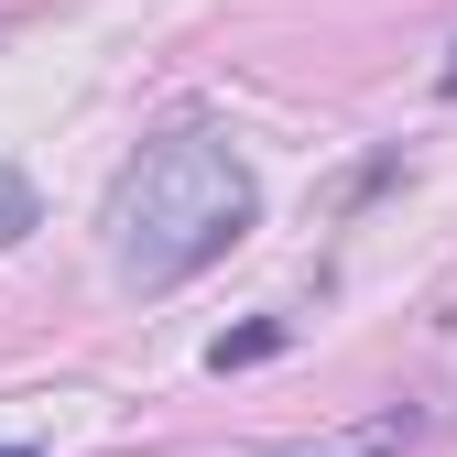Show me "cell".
Instances as JSON below:
<instances>
[{
	"label": "cell",
	"mask_w": 457,
	"mask_h": 457,
	"mask_svg": "<svg viewBox=\"0 0 457 457\" xmlns=\"http://www.w3.org/2000/svg\"><path fill=\"white\" fill-rule=\"evenodd\" d=\"M283 337H295L283 316H251V327H228V337H207V370H262V360L283 349Z\"/></svg>",
	"instance_id": "2"
},
{
	"label": "cell",
	"mask_w": 457,
	"mask_h": 457,
	"mask_svg": "<svg viewBox=\"0 0 457 457\" xmlns=\"http://www.w3.org/2000/svg\"><path fill=\"white\" fill-rule=\"evenodd\" d=\"M436 98H457V54H446V66H436Z\"/></svg>",
	"instance_id": "4"
},
{
	"label": "cell",
	"mask_w": 457,
	"mask_h": 457,
	"mask_svg": "<svg viewBox=\"0 0 457 457\" xmlns=\"http://www.w3.org/2000/svg\"><path fill=\"white\" fill-rule=\"evenodd\" d=\"M392 446H403V436H381V446H360V457H392Z\"/></svg>",
	"instance_id": "5"
},
{
	"label": "cell",
	"mask_w": 457,
	"mask_h": 457,
	"mask_svg": "<svg viewBox=\"0 0 457 457\" xmlns=\"http://www.w3.org/2000/svg\"><path fill=\"white\" fill-rule=\"evenodd\" d=\"M0 457H33V446H0Z\"/></svg>",
	"instance_id": "6"
},
{
	"label": "cell",
	"mask_w": 457,
	"mask_h": 457,
	"mask_svg": "<svg viewBox=\"0 0 457 457\" xmlns=\"http://www.w3.org/2000/svg\"><path fill=\"white\" fill-rule=\"evenodd\" d=\"M33 228H44V196H33V175H22V163H0V251H22Z\"/></svg>",
	"instance_id": "3"
},
{
	"label": "cell",
	"mask_w": 457,
	"mask_h": 457,
	"mask_svg": "<svg viewBox=\"0 0 457 457\" xmlns=\"http://www.w3.org/2000/svg\"><path fill=\"white\" fill-rule=\"evenodd\" d=\"M262 228V175L228 153L207 120H175L163 142H142L109 186V251H120L131 295H175L207 262H228Z\"/></svg>",
	"instance_id": "1"
}]
</instances>
